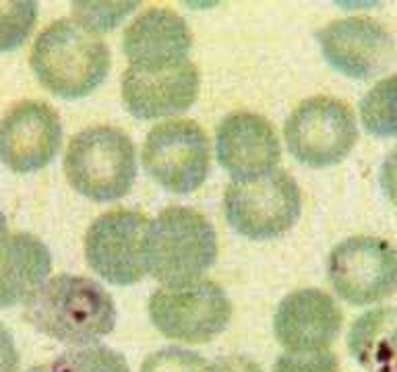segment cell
<instances>
[{
	"instance_id": "ac0fdd59",
	"label": "cell",
	"mask_w": 397,
	"mask_h": 372,
	"mask_svg": "<svg viewBox=\"0 0 397 372\" xmlns=\"http://www.w3.org/2000/svg\"><path fill=\"white\" fill-rule=\"evenodd\" d=\"M347 347L368 372H397V306L362 312L349 327Z\"/></svg>"
},
{
	"instance_id": "9a60e30c",
	"label": "cell",
	"mask_w": 397,
	"mask_h": 372,
	"mask_svg": "<svg viewBox=\"0 0 397 372\" xmlns=\"http://www.w3.org/2000/svg\"><path fill=\"white\" fill-rule=\"evenodd\" d=\"M342 325L344 312L340 304L317 287L288 294L273 315V331L286 352L329 350Z\"/></svg>"
},
{
	"instance_id": "603a6c76",
	"label": "cell",
	"mask_w": 397,
	"mask_h": 372,
	"mask_svg": "<svg viewBox=\"0 0 397 372\" xmlns=\"http://www.w3.org/2000/svg\"><path fill=\"white\" fill-rule=\"evenodd\" d=\"M207 360L186 347H161L151 352L141 364L139 372H207Z\"/></svg>"
},
{
	"instance_id": "ffe728a7",
	"label": "cell",
	"mask_w": 397,
	"mask_h": 372,
	"mask_svg": "<svg viewBox=\"0 0 397 372\" xmlns=\"http://www.w3.org/2000/svg\"><path fill=\"white\" fill-rule=\"evenodd\" d=\"M48 372H131V366L120 352L99 343H89L60 354L48 364Z\"/></svg>"
},
{
	"instance_id": "8992f818",
	"label": "cell",
	"mask_w": 397,
	"mask_h": 372,
	"mask_svg": "<svg viewBox=\"0 0 397 372\" xmlns=\"http://www.w3.org/2000/svg\"><path fill=\"white\" fill-rule=\"evenodd\" d=\"M290 153L310 168H329L352 151L358 139L356 116L346 101L312 95L292 110L284 124Z\"/></svg>"
},
{
	"instance_id": "7a4b0ae2",
	"label": "cell",
	"mask_w": 397,
	"mask_h": 372,
	"mask_svg": "<svg viewBox=\"0 0 397 372\" xmlns=\"http://www.w3.org/2000/svg\"><path fill=\"white\" fill-rule=\"evenodd\" d=\"M110 48L98 31L77 19L50 23L33 42L29 64L50 93L64 99L85 97L110 71Z\"/></svg>"
},
{
	"instance_id": "d4e9b609",
	"label": "cell",
	"mask_w": 397,
	"mask_h": 372,
	"mask_svg": "<svg viewBox=\"0 0 397 372\" xmlns=\"http://www.w3.org/2000/svg\"><path fill=\"white\" fill-rule=\"evenodd\" d=\"M381 186L387 199L397 205V147L385 155L381 164Z\"/></svg>"
},
{
	"instance_id": "d6986e66",
	"label": "cell",
	"mask_w": 397,
	"mask_h": 372,
	"mask_svg": "<svg viewBox=\"0 0 397 372\" xmlns=\"http://www.w3.org/2000/svg\"><path fill=\"white\" fill-rule=\"evenodd\" d=\"M364 129L377 137H397V75L372 85L360 99Z\"/></svg>"
},
{
	"instance_id": "4316f807",
	"label": "cell",
	"mask_w": 397,
	"mask_h": 372,
	"mask_svg": "<svg viewBox=\"0 0 397 372\" xmlns=\"http://www.w3.org/2000/svg\"><path fill=\"white\" fill-rule=\"evenodd\" d=\"M207 372H263V368L247 356H226L209 364Z\"/></svg>"
},
{
	"instance_id": "f1b7e54d",
	"label": "cell",
	"mask_w": 397,
	"mask_h": 372,
	"mask_svg": "<svg viewBox=\"0 0 397 372\" xmlns=\"http://www.w3.org/2000/svg\"><path fill=\"white\" fill-rule=\"evenodd\" d=\"M29 372H48V364H40V366H33Z\"/></svg>"
},
{
	"instance_id": "7402d4cb",
	"label": "cell",
	"mask_w": 397,
	"mask_h": 372,
	"mask_svg": "<svg viewBox=\"0 0 397 372\" xmlns=\"http://www.w3.org/2000/svg\"><path fill=\"white\" fill-rule=\"evenodd\" d=\"M139 6V2H106V0H87V2H75L73 4V19L83 23L85 27L93 31L112 29L133 10Z\"/></svg>"
},
{
	"instance_id": "277c9868",
	"label": "cell",
	"mask_w": 397,
	"mask_h": 372,
	"mask_svg": "<svg viewBox=\"0 0 397 372\" xmlns=\"http://www.w3.org/2000/svg\"><path fill=\"white\" fill-rule=\"evenodd\" d=\"M64 174L71 186L91 201L122 199L137 178L133 139L116 126H89L68 141Z\"/></svg>"
},
{
	"instance_id": "4fadbf2b",
	"label": "cell",
	"mask_w": 397,
	"mask_h": 372,
	"mask_svg": "<svg viewBox=\"0 0 397 372\" xmlns=\"http://www.w3.org/2000/svg\"><path fill=\"white\" fill-rule=\"evenodd\" d=\"M201 79L191 60L166 68L128 66L122 75L120 93L126 110L135 118L155 120L186 112L197 101Z\"/></svg>"
},
{
	"instance_id": "5bb4252c",
	"label": "cell",
	"mask_w": 397,
	"mask_h": 372,
	"mask_svg": "<svg viewBox=\"0 0 397 372\" xmlns=\"http://www.w3.org/2000/svg\"><path fill=\"white\" fill-rule=\"evenodd\" d=\"M215 153L234 180L263 176L277 170L282 145L273 124L254 112H230L215 131Z\"/></svg>"
},
{
	"instance_id": "7c38bea8",
	"label": "cell",
	"mask_w": 397,
	"mask_h": 372,
	"mask_svg": "<svg viewBox=\"0 0 397 372\" xmlns=\"http://www.w3.org/2000/svg\"><path fill=\"white\" fill-rule=\"evenodd\" d=\"M325 60L354 79H370L389 66L395 54L391 31L370 17H342L317 31Z\"/></svg>"
},
{
	"instance_id": "83f0119b",
	"label": "cell",
	"mask_w": 397,
	"mask_h": 372,
	"mask_svg": "<svg viewBox=\"0 0 397 372\" xmlns=\"http://www.w3.org/2000/svg\"><path fill=\"white\" fill-rule=\"evenodd\" d=\"M8 234V226H6V217H4V213L0 211V240H2L4 236Z\"/></svg>"
},
{
	"instance_id": "484cf974",
	"label": "cell",
	"mask_w": 397,
	"mask_h": 372,
	"mask_svg": "<svg viewBox=\"0 0 397 372\" xmlns=\"http://www.w3.org/2000/svg\"><path fill=\"white\" fill-rule=\"evenodd\" d=\"M19 368V352L13 335L0 323V372H17Z\"/></svg>"
},
{
	"instance_id": "cb8c5ba5",
	"label": "cell",
	"mask_w": 397,
	"mask_h": 372,
	"mask_svg": "<svg viewBox=\"0 0 397 372\" xmlns=\"http://www.w3.org/2000/svg\"><path fill=\"white\" fill-rule=\"evenodd\" d=\"M273 372H340V360L331 350L284 352L275 360Z\"/></svg>"
},
{
	"instance_id": "9c48e42d",
	"label": "cell",
	"mask_w": 397,
	"mask_h": 372,
	"mask_svg": "<svg viewBox=\"0 0 397 372\" xmlns=\"http://www.w3.org/2000/svg\"><path fill=\"white\" fill-rule=\"evenodd\" d=\"M141 157L157 184L170 192L189 194L207 178L211 147L195 120H168L149 131Z\"/></svg>"
},
{
	"instance_id": "6da1fadb",
	"label": "cell",
	"mask_w": 397,
	"mask_h": 372,
	"mask_svg": "<svg viewBox=\"0 0 397 372\" xmlns=\"http://www.w3.org/2000/svg\"><path fill=\"white\" fill-rule=\"evenodd\" d=\"M23 317L40 333L77 347L114 331L116 304L96 279L60 273L25 302Z\"/></svg>"
},
{
	"instance_id": "e0dca14e",
	"label": "cell",
	"mask_w": 397,
	"mask_h": 372,
	"mask_svg": "<svg viewBox=\"0 0 397 372\" xmlns=\"http://www.w3.org/2000/svg\"><path fill=\"white\" fill-rule=\"evenodd\" d=\"M52 254L29 232H13L0 240V308L27 302L48 281Z\"/></svg>"
},
{
	"instance_id": "30bf717a",
	"label": "cell",
	"mask_w": 397,
	"mask_h": 372,
	"mask_svg": "<svg viewBox=\"0 0 397 372\" xmlns=\"http://www.w3.org/2000/svg\"><path fill=\"white\" fill-rule=\"evenodd\" d=\"M149 219L133 209H112L91 222L85 234V259L101 279L133 285L147 273Z\"/></svg>"
},
{
	"instance_id": "ba28073f",
	"label": "cell",
	"mask_w": 397,
	"mask_h": 372,
	"mask_svg": "<svg viewBox=\"0 0 397 372\" xmlns=\"http://www.w3.org/2000/svg\"><path fill=\"white\" fill-rule=\"evenodd\" d=\"M327 277L349 304H372L397 289V248L381 236H349L329 252Z\"/></svg>"
},
{
	"instance_id": "44dd1931",
	"label": "cell",
	"mask_w": 397,
	"mask_h": 372,
	"mask_svg": "<svg viewBox=\"0 0 397 372\" xmlns=\"http://www.w3.org/2000/svg\"><path fill=\"white\" fill-rule=\"evenodd\" d=\"M38 21L33 0H0V52H13L25 44Z\"/></svg>"
},
{
	"instance_id": "52a82bcc",
	"label": "cell",
	"mask_w": 397,
	"mask_h": 372,
	"mask_svg": "<svg viewBox=\"0 0 397 372\" xmlns=\"http://www.w3.org/2000/svg\"><path fill=\"white\" fill-rule=\"evenodd\" d=\"M149 317L155 329L176 341L205 343L228 327L232 302L211 279L186 285H161L149 298Z\"/></svg>"
},
{
	"instance_id": "2e32d148",
	"label": "cell",
	"mask_w": 397,
	"mask_h": 372,
	"mask_svg": "<svg viewBox=\"0 0 397 372\" xmlns=\"http://www.w3.org/2000/svg\"><path fill=\"white\" fill-rule=\"evenodd\" d=\"M193 31L176 10L151 6L131 21L122 36V52L135 68H166L189 60Z\"/></svg>"
},
{
	"instance_id": "8fae6325",
	"label": "cell",
	"mask_w": 397,
	"mask_h": 372,
	"mask_svg": "<svg viewBox=\"0 0 397 372\" xmlns=\"http://www.w3.org/2000/svg\"><path fill=\"white\" fill-rule=\"evenodd\" d=\"M62 143V122L50 103L25 99L0 118V161L13 172L46 168Z\"/></svg>"
},
{
	"instance_id": "5b68a950",
	"label": "cell",
	"mask_w": 397,
	"mask_h": 372,
	"mask_svg": "<svg viewBox=\"0 0 397 372\" xmlns=\"http://www.w3.org/2000/svg\"><path fill=\"white\" fill-rule=\"evenodd\" d=\"M302 192L286 170L234 180L224 194L228 224L252 240H269L286 234L298 222Z\"/></svg>"
},
{
	"instance_id": "3957f363",
	"label": "cell",
	"mask_w": 397,
	"mask_h": 372,
	"mask_svg": "<svg viewBox=\"0 0 397 372\" xmlns=\"http://www.w3.org/2000/svg\"><path fill=\"white\" fill-rule=\"evenodd\" d=\"M147 273L161 285H186L197 279L217 259V234L211 222L197 209L174 205L149 222Z\"/></svg>"
}]
</instances>
